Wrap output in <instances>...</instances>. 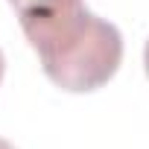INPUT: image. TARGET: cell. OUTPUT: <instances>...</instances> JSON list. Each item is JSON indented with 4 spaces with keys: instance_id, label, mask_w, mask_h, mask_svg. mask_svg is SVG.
Instances as JSON below:
<instances>
[{
    "instance_id": "1",
    "label": "cell",
    "mask_w": 149,
    "mask_h": 149,
    "mask_svg": "<svg viewBox=\"0 0 149 149\" xmlns=\"http://www.w3.org/2000/svg\"><path fill=\"white\" fill-rule=\"evenodd\" d=\"M21 29L38 53L47 79L70 94L102 88L123 61V35L82 3L50 15L24 18Z\"/></svg>"
},
{
    "instance_id": "2",
    "label": "cell",
    "mask_w": 149,
    "mask_h": 149,
    "mask_svg": "<svg viewBox=\"0 0 149 149\" xmlns=\"http://www.w3.org/2000/svg\"><path fill=\"white\" fill-rule=\"evenodd\" d=\"M73 3H82V0H9V6L18 12V21L50 15V12H58V9L73 6Z\"/></svg>"
},
{
    "instance_id": "3",
    "label": "cell",
    "mask_w": 149,
    "mask_h": 149,
    "mask_svg": "<svg viewBox=\"0 0 149 149\" xmlns=\"http://www.w3.org/2000/svg\"><path fill=\"white\" fill-rule=\"evenodd\" d=\"M143 67H146V76H149V41H146V50H143Z\"/></svg>"
},
{
    "instance_id": "4",
    "label": "cell",
    "mask_w": 149,
    "mask_h": 149,
    "mask_svg": "<svg viewBox=\"0 0 149 149\" xmlns=\"http://www.w3.org/2000/svg\"><path fill=\"white\" fill-rule=\"evenodd\" d=\"M3 70H6V61H3V50H0V79H3Z\"/></svg>"
},
{
    "instance_id": "5",
    "label": "cell",
    "mask_w": 149,
    "mask_h": 149,
    "mask_svg": "<svg viewBox=\"0 0 149 149\" xmlns=\"http://www.w3.org/2000/svg\"><path fill=\"white\" fill-rule=\"evenodd\" d=\"M0 149H15V146H12L9 140H0Z\"/></svg>"
}]
</instances>
